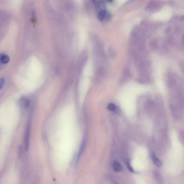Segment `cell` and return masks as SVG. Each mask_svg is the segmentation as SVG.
I'll use <instances>...</instances> for the list:
<instances>
[{
	"label": "cell",
	"mask_w": 184,
	"mask_h": 184,
	"mask_svg": "<svg viewBox=\"0 0 184 184\" xmlns=\"http://www.w3.org/2000/svg\"><path fill=\"white\" fill-rule=\"evenodd\" d=\"M30 125H31V121H30V120L29 119L27 121V123L25 131V138H24L25 149L26 151L28 150L29 145Z\"/></svg>",
	"instance_id": "obj_1"
},
{
	"label": "cell",
	"mask_w": 184,
	"mask_h": 184,
	"mask_svg": "<svg viewBox=\"0 0 184 184\" xmlns=\"http://www.w3.org/2000/svg\"><path fill=\"white\" fill-rule=\"evenodd\" d=\"M20 103L21 106L25 108H28L30 106V103L29 99L25 97H22L21 98Z\"/></svg>",
	"instance_id": "obj_2"
},
{
	"label": "cell",
	"mask_w": 184,
	"mask_h": 184,
	"mask_svg": "<svg viewBox=\"0 0 184 184\" xmlns=\"http://www.w3.org/2000/svg\"><path fill=\"white\" fill-rule=\"evenodd\" d=\"M99 17L100 20L103 21L104 19H108L109 15L106 10H101L99 14Z\"/></svg>",
	"instance_id": "obj_3"
},
{
	"label": "cell",
	"mask_w": 184,
	"mask_h": 184,
	"mask_svg": "<svg viewBox=\"0 0 184 184\" xmlns=\"http://www.w3.org/2000/svg\"><path fill=\"white\" fill-rule=\"evenodd\" d=\"M113 170L116 172H119L122 171V167L119 162H115L113 163Z\"/></svg>",
	"instance_id": "obj_4"
},
{
	"label": "cell",
	"mask_w": 184,
	"mask_h": 184,
	"mask_svg": "<svg viewBox=\"0 0 184 184\" xmlns=\"http://www.w3.org/2000/svg\"><path fill=\"white\" fill-rule=\"evenodd\" d=\"M152 160H153V163L155 165L158 167H160L162 166V163L161 161L158 158L156 157V155L154 154L152 155Z\"/></svg>",
	"instance_id": "obj_5"
},
{
	"label": "cell",
	"mask_w": 184,
	"mask_h": 184,
	"mask_svg": "<svg viewBox=\"0 0 184 184\" xmlns=\"http://www.w3.org/2000/svg\"><path fill=\"white\" fill-rule=\"evenodd\" d=\"M0 60L1 63L6 64L9 62L10 58L8 56L6 55H2L0 56Z\"/></svg>",
	"instance_id": "obj_6"
},
{
	"label": "cell",
	"mask_w": 184,
	"mask_h": 184,
	"mask_svg": "<svg viewBox=\"0 0 184 184\" xmlns=\"http://www.w3.org/2000/svg\"><path fill=\"white\" fill-rule=\"evenodd\" d=\"M108 109L111 111L116 112H118L117 108L115 104L110 103L108 106Z\"/></svg>",
	"instance_id": "obj_7"
},
{
	"label": "cell",
	"mask_w": 184,
	"mask_h": 184,
	"mask_svg": "<svg viewBox=\"0 0 184 184\" xmlns=\"http://www.w3.org/2000/svg\"><path fill=\"white\" fill-rule=\"evenodd\" d=\"M5 79L2 78L0 80V89H2L5 83Z\"/></svg>",
	"instance_id": "obj_8"
},
{
	"label": "cell",
	"mask_w": 184,
	"mask_h": 184,
	"mask_svg": "<svg viewBox=\"0 0 184 184\" xmlns=\"http://www.w3.org/2000/svg\"><path fill=\"white\" fill-rule=\"evenodd\" d=\"M127 168H128L129 171H130L131 172L133 173L134 172V170L133 168H132L131 165L129 163V162H127Z\"/></svg>",
	"instance_id": "obj_9"
},
{
	"label": "cell",
	"mask_w": 184,
	"mask_h": 184,
	"mask_svg": "<svg viewBox=\"0 0 184 184\" xmlns=\"http://www.w3.org/2000/svg\"><path fill=\"white\" fill-rule=\"evenodd\" d=\"M110 182L112 184H117V182H115V181L113 179L111 178V179Z\"/></svg>",
	"instance_id": "obj_10"
}]
</instances>
